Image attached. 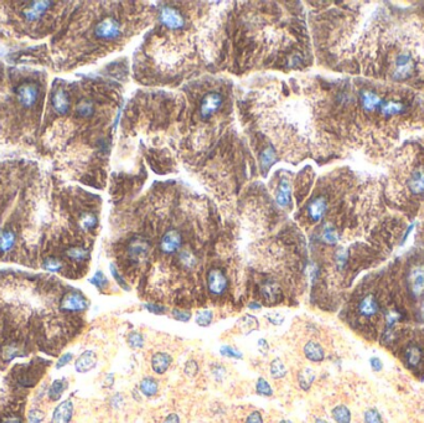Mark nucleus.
<instances>
[{
    "instance_id": "f257e3e1",
    "label": "nucleus",
    "mask_w": 424,
    "mask_h": 423,
    "mask_svg": "<svg viewBox=\"0 0 424 423\" xmlns=\"http://www.w3.org/2000/svg\"><path fill=\"white\" fill-rule=\"evenodd\" d=\"M94 34L103 40H114L120 35V23L112 17L106 18L97 24Z\"/></svg>"
},
{
    "instance_id": "f03ea898",
    "label": "nucleus",
    "mask_w": 424,
    "mask_h": 423,
    "mask_svg": "<svg viewBox=\"0 0 424 423\" xmlns=\"http://www.w3.org/2000/svg\"><path fill=\"white\" fill-rule=\"evenodd\" d=\"M159 18H160L161 24L166 26L167 29H171V30H179L185 25L184 17L176 8L164 7L161 9Z\"/></svg>"
},
{
    "instance_id": "7ed1b4c3",
    "label": "nucleus",
    "mask_w": 424,
    "mask_h": 423,
    "mask_svg": "<svg viewBox=\"0 0 424 423\" xmlns=\"http://www.w3.org/2000/svg\"><path fill=\"white\" fill-rule=\"evenodd\" d=\"M207 287L208 291L215 296H221L226 292L229 287V280L221 269H211L207 274Z\"/></svg>"
},
{
    "instance_id": "20e7f679",
    "label": "nucleus",
    "mask_w": 424,
    "mask_h": 423,
    "mask_svg": "<svg viewBox=\"0 0 424 423\" xmlns=\"http://www.w3.org/2000/svg\"><path fill=\"white\" fill-rule=\"evenodd\" d=\"M88 308V301L83 294L71 292L61 302V309L67 312H83Z\"/></svg>"
},
{
    "instance_id": "39448f33",
    "label": "nucleus",
    "mask_w": 424,
    "mask_h": 423,
    "mask_svg": "<svg viewBox=\"0 0 424 423\" xmlns=\"http://www.w3.org/2000/svg\"><path fill=\"white\" fill-rule=\"evenodd\" d=\"M222 106V97L221 94L216 92H210L203 97L200 106V115L203 119H208L212 117Z\"/></svg>"
},
{
    "instance_id": "423d86ee",
    "label": "nucleus",
    "mask_w": 424,
    "mask_h": 423,
    "mask_svg": "<svg viewBox=\"0 0 424 423\" xmlns=\"http://www.w3.org/2000/svg\"><path fill=\"white\" fill-rule=\"evenodd\" d=\"M408 287L410 293L415 298H419L424 294V266H415L410 269L408 274Z\"/></svg>"
},
{
    "instance_id": "0eeeda50",
    "label": "nucleus",
    "mask_w": 424,
    "mask_h": 423,
    "mask_svg": "<svg viewBox=\"0 0 424 423\" xmlns=\"http://www.w3.org/2000/svg\"><path fill=\"white\" fill-rule=\"evenodd\" d=\"M182 245V236L179 231L169 230L160 241V251L165 254L176 253Z\"/></svg>"
},
{
    "instance_id": "6e6552de",
    "label": "nucleus",
    "mask_w": 424,
    "mask_h": 423,
    "mask_svg": "<svg viewBox=\"0 0 424 423\" xmlns=\"http://www.w3.org/2000/svg\"><path fill=\"white\" fill-rule=\"evenodd\" d=\"M414 71V61L413 57L408 54L398 55L396 60V68H394V78L403 81L409 77Z\"/></svg>"
},
{
    "instance_id": "1a4fd4ad",
    "label": "nucleus",
    "mask_w": 424,
    "mask_h": 423,
    "mask_svg": "<svg viewBox=\"0 0 424 423\" xmlns=\"http://www.w3.org/2000/svg\"><path fill=\"white\" fill-rule=\"evenodd\" d=\"M326 211H328V200L324 196H318V198L313 199L308 205V212L309 219L313 222H319L324 216H325Z\"/></svg>"
},
{
    "instance_id": "9d476101",
    "label": "nucleus",
    "mask_w": 424,
    "mask_h": 423,
    "mask_svg": "<svg viewBox=\"0 0 424 423\" xmlns=\"http://www.w3.org/2000/svg\"><path fill=\"white\" fill-rule=\"evenodd\" d=\"M39 89L33 83H24L18 88V99L24 107L29 108L33 106L38 99Z\"/></svg>"
},
{
    "instance_id": "9b49d317",
    "label": "nucleus",
    "mask_w": 424,
    "mask_h": 423,
    "mask_svg": "<svg viewBox=\"0 0 424 423\" xmlns=\"http://www.w3.org/2000/svg\"><path fill=\"white\" fill-rule=\"evenodd\" d=\"M172 364V356L165 351H158L151 356V370L156 375H163L169 370V367Z\"/></svg>"
},
{
    "instance_id": "f8f14e48",
    "label": "nucleus",
    "mask_w": 424,
    "mask_h": 423,
    "mask_svg": "<svg viewBox=\"0 0 424 423\" xmlns=\"http://www.w3.org/2000/svg\"><path fill=\"white\" fill-rule=\"evenodd\" d=\"M261 293H262V297L264 298V301L269 304L278 303V302H281L283 298L282 288L279 287L278 283L272 282V280H268V282L263 283Z\"/></svg>"
},
{
    "instance_id": "ddd939ff",
    "label": "nucleus",
    "mask_w": 424,
    "mask_h": 423,
    "mask_svg": "<svg viewBox=\"0 0 424 423\" xmlns=\"http://www.w3.org/2000/svg\"><path fill=\"white\" fill-rule=\"evenodd\" d=\"M97 364V355L93 350H86L85 353L81 354L78 359L75 362L76 371L80 374L91 371Z\"/></svg>"
},
{
    "instance_id": "4468645a",
    "label": "nucleus",
    "mask_w": 424,
    "mask_h": 423,
    "mask_svg": "<svg viewBox=\"0 0 424 423\" xmlns=\"http://www.w3.org/2000/svg\"><path fill=\"white\" fill-rule=\"evenodd\" d=\"M360 102L366 112H375L382 104V99L376 92L371 89H363L360 93Z\"/></svg>"
},
{
    "instance_id": "2eb2a0df",
    "label": "nucleus",
    "mask_w": 424,
    "mask_h": 423,
    "mask_svg": "<svg viewBox=\"0 0 424 423\" xmlns=\"http://www.w3.org/2000/svg\"><path fill=\"white\" fill-rule=\"evenodd\" d=\"M73 414V404L71 401H64L55 408L52 423H70Z\"/></svg>"
},
{
    "instance_id": "dca6fc26",
    "label": "nucleus",
    "mask_w": 424,
    "mask_h": 423,
    "mask_svg": "<svg viewBox=\"0 0 424 423\" xmlns=\"http://www.w3.org/2000/svg\"><path fill=\"white\" fill-rule=\"evenodd\" d=\"M304 356L311 362H321L325 359V351L323 346L314 340H309L303 348Z\"/></svg>"
},
{
    "instance_id": "f3484780",
    "label": "nucleus",
    "mask_w": 424,
    "mask_h": 423,
    "mask_svg": "<svg viewBox=\"0 0 424 423\" xmlns=\"http://www.w3.org/2000/svg\"><path fill=\"white\" fill-rule=\"evenodd\" d=\"M405 103L399 101H387L382 102V104L379 106L378 112L379 114L383 115L384 118H392L394 115H399L402 113L405 112Z\"/></svg>"
},
{
    "instance_id": "a211bd4d",
    "label": "nucleus",
    "mask_w": 424,
    "mask_h": 423,
    "mask_svg": "<svg viewBox=\"0 0 424 423\" xmlns=\"http://www.w3.org/2000/svg\"><path fill=\"white\" fill-rule=\"evenodd\" d=\"M379 304L377 302L376 297L373 294H367L361 299L360 304H358V312L363 315V317H372L378 313Z\"/></svg>"
},
{
    "instance_id": "6ab92c4d",
    "label": "nucleus",
    "mask_w": 424,
    "mask_h": 423,
    "mask_svg": "<svg viewBox=\"0 0 424 423\" xmlns=\"http://www.w3.org/2000/svg\"><path fill=\"white\" fill-rule=\"evenodd\" d=\"M50 5H51V2H33L30 7L24 10V17L25 19L34 22L49 9Z\"/></svg>"
},
{
    "instance_id": "aec40b11",
    "label": "nucleus",
    "mask_w": 424,
    "mask_h": 423,
    "mask_svg": "<svg viewBox=\"0 0 424 423\" xmlns=\"http://www.w3.org/2000/svg\"><path fill=\"white\" fill-rule=\"evenodd\" d=\"M408 188L414 195L424 194V168H417L408 180Z\"/></svg>"
},
{
    "instance_id": "412c9836",
    "label": "nucleus",
    "mask_w": 424,
    "mask_h": 423,
    "mask_svg": "<svg viewBox=\"0 0 424 423\" xmlns=\"http://www.w3.org/2000/svg\"><path fill=\"white\" fill-rule=\"evenodd\" d=\"M52 106L55 111L60 114H66L70 109V102L67 98V94L62 88H59L52 96Z\"/></svg>"
},
{
    "instance_id": "4be33fe9",
    "label": "nucleus",
    "mask_w": 424,
    "mask_h": 423,
    "mask_svg": "<svg viewBox=\"0 0 424 423\" xmlns=\"http://www.w3.org/2000/svg\"><path fill=\"white\" fill-rule=\"evenodd\" d=\"M277 204L282 207H287L290 204L292 196H290V184L287 179H283L278 186V190L276 194Z\"/></svg>"
},
{
    "instance_id": "5701e85b",
    "label": "nucleus",
    "mask_w": 424,
    "mask_h": 423,
    "mask_svg": "<svg viewBox=\"0 0 424 423\" xmlns=\"http://www.w3.org/2000/svg\"><path fill=\"white\" fill-rule=\"evenodd\" d=\"M238 328H240L241 332L245 335L251 334L252 332H256V330L259 328V322L257 318L252 314H245L237 323Z\"/></svg>"
},
{
    "instance_id": "b1692460",
    "label": "nucleus",
    "mask_w": 424,
    "mask_h": 423,
    "mask_svg": "<svg viewBox=\"0 0 424 423\" xmlns=\"http://www.w3.org/2000/svg\"><path fill=\"white\" fill-rule=\"evenodd\" d=\"M139 391L141 395H144L145 397H154L159 391L158 381L153 377H144L139 383Z\"/></svg>"
},
{
    "instance_id": "393cba45",
    "label": "nucleus",
    "mask_w": 424,
    "mask_h": 423,
    "mask_svg": "<svg viewBox=\"0 0 424 423\" xmlns=\"http://www.w3.org/2000/svg\"><path fill=\"white\" fill-rule=\"evenodd\" d=\"M315 379L316 374L311 367H304V369H303L302 371H299V374H298V383H299V387L302 388L303 391L310 390L311 385H313Z\"/></svg>"
},
{
    "instance_id": "a878e982",
    "label": "nucleus",
    "mask_w": 424,
    "mask_h": 423,
    "mask_svg": "<svg viewBox=\"0 0 424 423\" xmlns=\"http://www.w3.org/2000/svg\"><path fill=\"white\" fill-rule=\"evenodd\" d=\"M287 372H288L287 367H285L284 362H283L279 357H276V359L271 362V366H269V374H271L272 379L274 380L284 379Z\"/></svg>"
},
{
    "instance_id": "bb28decb",
    "label": "nucleus",
    "mask_w": 424,
    "mask_h": 423,
    "mask_svg": "<svg viewBox=\"0 0 424 423\" xmlns=\"http://www.w3.org/2000/svg\"><path fill=\"white\" fill-rule=\"evenodd\" d=\"M332 418L336 423L351 422V412L346 406H336L332 409Z\"/></svg>"
},
{
    "instance_id": "cd10ccee",
    "label": "nucleus",
    "mask_w": 424,
    "mask_h": 423,
    "mask_svg": "<svg viewBox=\"0 0 424 423\" xmlns=\"http://www.w3.org/2000/svg\"><path fill=\"white\" fill-rule=\"evenodd\" d=\"M127 343L128 346L133 350H140V349L144 348V344H145V340H144V336L141 333L137 332V330H133L130 332L127 336Z\"/></svg>"
},
{
    "instance_id": "c85d7f7f",
    "label": "nucleus",
    "mask_w": 424,
    "mask_h": 423,
    "mask_svg": "<svg viewBox=\"0 0 424 423\" xmlns=\"http://www.w3.org/2000/svg\"><path fill=\"white\" fill-rule=\"evenodd\" d=\"M67 382L64 379L62 380H56L54 381V383L51 385L49 390V397L51 398V401H57L61 395L64 393V391L66 390Z\"/></svg>"
},
{
    "instance_id": "c756f323",
    "label": "nucleus",
    "mask_w": 424,
    "mask_h": 423,
    "mask_svg": "<svg viewBox=\"0 0 424 423\" xmlns=\"http://www.w3.org/2000/svg\"><path fill=\"white\" fill-rule=\"evenodd\" d=\"M423 353L418 346L412 345L407 349V353H405V359H407V362L410 365V366H418L419 362L422 361Z\"/></svg>"
},
{
    "instance_id": "7c9ffc66",
    "label": "nucleus",
    "mask_w": 424,
    "mask_h": 423,
    "mask_svg": "<svg viewBox=\"0 0 424 423\" xmlns=\"http://www.w3.org/2000/svg\"><path fill=\"white\" fill-rule=\"evenodd\" d=\"M212 320H214V313L210 309H203V311H200L196 314L195 322L198 327H210L212 324Z\"/></svg>"
},
{
    "instance_id": "2f4dec72",
    "label": "nucleus",
    "mask_w": 424,
    "mask_h": 423,
    "mask_svg": "<svg viewBox=\"0 0 424 423\" xmlns=\"http://www.w3.org/2000/svg\"><path fill=\"white\" fill-rule=\"evenodd\" d=\"M148 249H149V246L145 241L138 240V241H134V242L129 246V254L132 257H134V258H138V257H141L144 256V254H146Z\"/></svg>"
},
{
    "instance_id": "473e14b6",
    "label": "nucleus",
    "mask_w": 424,
    "mask_h": 423,
    "mask_svg": "<svg viewBox=\"0 0 424 423\" xmlns=\"http://www.w3.org/2000/svg\"><path fill=\"white\" fill-rule=\"evenodd\" d=\"M179 259L180 263L182 264V267L186 268V269H192V268L197 264V258H196L195 254L191 253L190 251L180 252Z\"/></svg>"
},
{
    "instance_id": "72a5a7b5",
    "label": "nucleus",
    "mask_w": 424,
    "mask_h": 423,
    "mask_svg": "<svg viewBox=\"0 0 424 423\" xmlns=\"http://www.w3.org/2000/svg\"><path fill=\"white\" fill-rule=\"evenodd\" d=\"M256 392L258 393L259 396H263V397H271L273 396V390H272L271 385L268 383V381L263 377H259L256 382Z\"/></svg>"
},
{
    "instance_id": "f704fd0d",
    "label": "nucleus",
    "mask_w": 424,
    "mask_h": 423,
    "mask_svg": "<svg viewBox=\"0 0 424 423\" xmlns=\"http://www.w3.org/2000/svg\"><path fill=\"white\" fill-rule=\"evenodd\" d=\"M14 242H15L14 233L9 232V231L4 232L2 236H0V251L2 252L10 251V249L13 248V246H14Z\"/></svg>"
},
{
    "instance_id": "c9c22d12",
    "label": "nucleus",
    "mask_w": 424,
    "mask_h": 423,
    "mask_svg": "<svg viewBox=\"0 0 424 423\" xmlns=\"http://www.w3.org/2000/svg\"><path fill=\"white\" fill-rule=\"evenodd\" d=\"M220 355L235 360H240L243 357V354L241 353L237 348L231 345H222L221 348H220Z\"/></svg>"
},
{
    "instance_id": "e433bc0d",
    "label": "nucleus",
    "mask_w": 424,
    "mask_h": 423,
    "mask_svg": "<svg viewBox=\"0 0 424 423\" xmlns=\"http://www.w3.org/2000/svg\"><path fill=\"white\" fill-rule=\"evenodd\" d=\"M323 241L328 245H336L337 241H339V235H337V231L335 230L332 226H325L323 231Z\"/></svg>"
},
{
    "instance_id": "4c0bfd02",
    "label": "nucleus",
    "mask_w": 424,
    "mask_h": 423,
    "mask_svg": "<svg viewBox=\"0 0 424 423\" xmlns=\"http://www.w3.org/2000/svg\"><path fill=\"white\" fill-rule=\"evenodd\" d=\"M66 253L73 261H85L88 257V251H86L82 247H72Z\"/></svg>"
},
{
    "instance_id": "58836bf2",
    "label": "nucleus",
    "mask_w": 424,
    "mask_h": 423,
    "mask_svg": "<svg viewBox=\"0 0 424 423\" xmlns=\"http://www.w3.org/2000/svg\"><path fill=\"white\" fill-rule=\"evenodd\" d=\"M94 112V107H93V103L90 101H81L80 103H78L77 106V113L78 115H81V117L83 118H87V117H91V115L93 114Z\"/></svg>"
},
{
    "instance_id": "ea45409f",
    "label": "nucleus",
    "mask_w": 424,
    "mask_h": 423,
    "mask_svg": "<svg viewBox=\"0 0 424 423\" xmlns=\"http://www.w3.org/2000/svg\"><path fill=\"white\" fill-rule=\"evenodd\" d=\"M200 371V366H198V362L196 361L195 359H188L186 362H185L184 366V372L187 377L192 379Z\"/></svg>"
},
{
    "instance_id": "a19ab883",
    "label": "nucleus",
    "mask_w": 424,
    "mask_h": 423,
    "mask_svg": "<svg viewBox=\"0 0 424 423\" xmlns=\"http://www.w3.org/2000/svg\"><path fill=\"white\" fill-rule=\"evenodd\" d=\"M80 226L86 231L93 230L97 226V217L93 214H85L82 215L80 220Z\"/></svg>"
},
{
    "instance_id": "79ce46f5",
    "label": "nucleus",
    "mask_w": 424,
    "mask_h": 423,
    "mask_svg": "<svg viewBox=\"0 0 424 423\" xmlns=\"http://www.w3.org/2000/svg\"><path fill=\"white\" fill-rule=\"evenodd\" d=\"M211 374L217 382H221L226 377V369H225L224 365L215 362L211 365Z\"/></svg>"
},
{
    "instance_id": "37998d69",
    "label": "nucleus",
    "mask_w": 424,
    "mask_h": 423,
    "mask_svg": "<svg viewBox=\"0 0 424 423\" xmlns=\"http://www.w3.org/2000/svg\"><path fill=\"white\" fill-rule=\"evenodd\" d=\"M171 315L175 320H177V322H182V323L190 322L191 318H192L191 312L184 311V309H177V308L172 309Z\"/></svg>"
},
{
    "instance_id": "c03bdc74",
    "label": "nucleus",
    "mask_w": 424,
    "mask_h": 423,
    "mask_svg": "<svg viewBox=\"0 0 424 423\" xmlns=\"http://www.w3.org/2000/svg\"><path fill=\"white\" fill-rule=\"evenodd\" d=\"M144 308L146 309L149 313H151V314H155V315H163V314H166L167 312V308L163 304H159V303H145L143 304Z\"/></svg>"
},
{
    "instance_id": "a18cd8bd",
    "label": "nucleus",
    "mask_w": 424,
    "mask_h": 423,
    "mask_svg": "<svg viewBox=\"0 0 424 423\" xmlns=\"http://www.w3.org/2000/svg\"><path fill=\"white\" fill-rule=\"evenodd\" d=\"M91 283L96 286L98 290H104V288L108 286V280H107L106 275H104L102 272H97L96 274L93 275L92 279H91Z\"/></svg>"
},
{
    "instance_id": "49530a36",
    "label": "nucleus",
    "mask_w": 424,
    "mask_h": 423,
    "mask_svg": "<svg viewBox=\"0 0 424 423\" xmlns=\"http://www.w3.org/2000/svg\"><path fill=\"white\" fill-rule=\"evenodd\" d=\"M43 267L44 269L49 270V272H59L62 268V263L56 258H49L44 262Z\"/></svg>"
},
{
    "instance_id": "de8ad7c7",
    "label": "nucleus",
    "mask_w": 424,
    "mask_h": 423,
    "mask_svg": "<svg viewBox=\"0 0 424 423\" xmlns=\"http://www.w3.org/2000/svg\"><path fill=\"white\" fill-rule=\"evenodd\" d=\"M365 422L366 423H383L381 416L376 409H368L365 412Z\"/></svg>"
},
{
    "instance_id": "09e8293b",
    "label": "nucleus",
    "mask_w": 424,
    "mask_h": 423,
    "mask_svg": "<svg viewBox=\"0 0 424 423\" xmlns=\"http://www.w3.org/2000/svg\"><path fill=\"white\" fill-rule=\"evenodd\" d=\"M266 318L273 325H281L284 322V317L281 313H268V314H266Z\"/></svg>"
},
{
    "instance_id": "8fccbe9b",
    "label": "nucleus",
    "mask_w": 424,
    "mask_h": 423,
    "mask_svg": "<svg viewBox=\"0 0 424 423\" xmlns=\"http://www.w3.org/2000/svg\"><path fill=\"white\" fill-rule=\"evenodd\" d=\"M111 272H112V275H113V278L114 279L117 280V283L118 285L120 286V287L122 288H124L125 291H129V286L127 285V283H125V280L123 279V277L122 275L119 274V273H118V270H117V268L114 267V266H111Z\"/></svg>"
},
{
    "instance_id": "3c124183",
    "label": "nucleus",
    "mask_w": 424,
    "mask_h": 423,
    "mask_svg": "<svg viewBox=\"0 0 424 423\" xmlns=\"http://www.w3.org/2000/svg\"><path fill=\"white\" fill-rule=\"evenodd\" d=\"M29 423H40L44 419L43 412L38 411V409H31L29 412Z\"/></svg>"
},
{
    "instance_id": "603ef678",
    "label": "nucleus",
    "mask_w": 424,
    "mask_h": 423,
    "mask_svg": "<svg viewBox=\"0 0 424 423\" xmlns=\"http://www.w3.org/2000/svg\"><path fill=\"white\" fill-rule=\"evenodd\" d=\"M274 160H276V158H274V154L272 153V149H266L263 152V156H262V162H263L264 167H269V164H272Z\"/></svg>"
},
{
    "instance_id": "864d4df0",
    "label": "nucleus",
    "mask_w": 424,
    "mask_h": 423,
    "mask_svg": "<svg viewBox=\"0 0 424 423\" xmlns=\"http://www.w3.org/2000/svg\"><path fill=\"white\" fill-rule=\"evenodd\" d=\"M245 423H263V417H262V413L258 411H253L252 413L248 414V417L246 418Z\"/></svg>"
},
{
    "instance_id": "5fc2aeb1",
    "label": "nucleus",
    "mask_w": 424,
    "mask_h": 423,
    "mask_svg": "<svg viewBox=\"0 0 424 423\" xmlns=\"http://www.w3.org/2000/svg\"><path fill=\"white\" fill-rule=\"evenodd\" d=\"M257 348H258L259 353H261L262 355L266 356L267 354H268V350H269V344H268V341H267L266 339H263V338L258 339V341H257Z\"/></svg>"
},
{
    "instance_id": "6e6d98bb",
    "label": "nucleus",
    "mask_w": 424,
    "mask_h": 423,
    "mask_svg": "<svg viewBox=\"0 0 424 423\" xmlns=\"http://www.w3.org/2000/svg\"><path fill=\"white\" fill-rule=\"evenodd\" d=\"M111 404H112V407H113V408H116V409L122 408V406L124 404V397H123V395H120V393H116V395L112 397Z\"/></svg>"
},
{
    "instance_id": "4d7b16f0",
    "label": "nucleus",
    "mask_w": 424,
    "mask_h": 423,
    "mask_svg": "<svg viewBox=\"0 0 424 423\" xmlns=\"http://www.w3.org/2000/svg\"><path fill=\"white\" fill-rule=\"evenodd\" d=\"M71 360H72V354H71V353H66V354H64V355H62L61 357H60L59 361H57L56 367H57V369H61V367L66 366V365L69 364V362L71 361Z\"/></svg>"
},
{
    "instance_id": "13d9d810",
    "label": "nucleus",
    "mask_w": 424,
    "mask_h": 423,
    "mask_svg": "<svg viewBox=\"0 0 424 423\" xmlns=\"http://www.w3.org/2000/svg\"><path fill=\"white\" fill-rule=\"evenodd\" d=\"M346 259H347V256L344 251H340L339 253H337L336 263H337V266H339V268H342L345 266V264H346Z\"/></svg>"
},
{
    "instance_id": "bf43d9fd",
    "label": "nucleus",
    "mask_w": 424,
    "mask_h": 423,
    "mask_svg": "<svg viewBox=\"0 0 424 423\" xmlns=\"http://www.w3.org/2000/svg\"><path fill=\"white\" fill-rule=\"evenodd\" d=\"M370 364H371V367H372L375 371H381L382 367H383V364H382V361L378 359V357H371Z\"/></svg>"
},
{
    "instance_id": "052dcab7",
    "label": "nucleus",
    "mask_w": 424,
    "mask_h": 423,
    "mask_svg": "<svg viewBox=\"0 0 424 423\" xmlns=\"http://www.w3.org/2000/svg\"><path fill=\"white\" fill-rule=\"evenodd\" d=\"M163 423H180V417L176 413H170Z\"/></svg>"
},
{
    "instance_id": "680f3d73",
    "label": "nucleus",
    "mask_w": 424,
    "mask_h": 423,
    "mask_svg": "<svg viewBox=\"0 0 424 423\" xmlns=\"http://www.w3.org/2000/svg\"><path fill=\"white\" fill-rule=\"evenodd\" d=\"M248 308L252 309V311H259V309L262 308V304L256 301H252L251 303H248Z\"/></svg>"
},
{
    "instance_id": "e2e57ef3",
    "label": "nucleus",
    "mask_w": 424,
    "mask_h": 423,
    "mask_svg": "<svg viewBox=\"0 0 424 423\" xmlns=\"http://www.w3.org/2000/svg\"><path fill=\"white\" fill-rule=\"evenodd\" d=\"M107 382H108V387H111L112 385L114 383V376L112 374L107 375Z\"/></svg>"
},
{
    "instance_id": "0e129e2a",
    "label": "nucleus",
    "mask_w": 424,
    "mask_h": 423,
    "mask_svg": "<svg viewBox=\"0 0 424 423\" xmlns=\"http://www.w3.org/2000/svg\"><path fill=\"white\" fill-rule=\"evenodd\" d=\"M4 423H22L18 418H10V419H7Z\"/></svg>"
},
{
    "instance_id": "69168bd1",
    "label": "nucleus",
    "mask_w": 424,
    "mask_h": 423,
    "mask_svg": "<svg viewBox=\"0 0 424 423\" xmlns=\"http://www.w3.org/2000/svg\"><path fill=\"white\" fill-rule=\"evenodd\" d=\"M420 314H422V318L424 320V302L422 303V307H420Z\"/></svg>"
},
{
    "instance_id": "338daca9",
    "label": "nucleus",
    "mask_w": 424,
    "mask_h": 423,
    "mask_svg": "<svg viewBox=\"0 0 424 423\" xmlns=\"http://www.w3.org/2000/svg\"><path fill=\"white\" fill-rule=\"evenodd\" d=\"M315 423H328V422L324 421V419H321V418H316L315 419Z\"/></svg>"
},
{
    "instance_id": "774afa93",
    "label": "nucleus",
    "mask_w": 424,
    "mask_h": 423,
    "mask_svg": "<svg viewBox=\"0 0 424 423\" xmlns=\"http://www.w3.org/2000/svg\"><path fill=\"white\" fill-rule=\"evenodd\" d=\"M279 423H292V422L288 421V419H283V421H281Z\"/></svg>"
}]
</instances>
